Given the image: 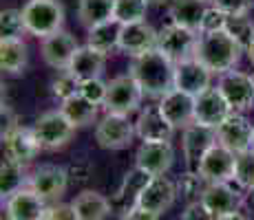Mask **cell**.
Instances as JSON below:
<instances>
[{
  "label": "cell",
  "mask_w": 254,
  "mask_h": 220,
  "mask_svg": "<svg viewBox=\"0 0 254 220\" xmlns=\"http://www.w3.org/2000/svg\"><path fill=\"white\" fill-rule=\"evenodd\" d=\"M228 13H223L221 9L208 7L206 16H203V22H201V33H214V31H226V24H228Z\"/></svg>",
  "instance_id": "ab89813d"
},
{
  "label": "cell",
  "mask_w": 254,
  "mask_h": 220,
  "mask_svg": "<svg viewBox=\"0 0 254 220\" xmlns=\"http://www.w3.org/2000/svg\"><path fill=\"white\" fill-rule=\"evenodd\" d=\"M29 62V53H27V44L20 38L13 40H0V66L4 73L11 75H20L27 68Z\"/></svg>",
  "instance_id": "f1b7e54d"
},
{
  "label": "cell",
  "mask_w": 254,
  "mask_h": 220,
  "mask_svg": "<svg viewBox=\"0 0 254 220\" xmlns=\"http://www.w3.org/2000/svg\"><path fill=\"white\" fill-rule=\"evenodd\" d=\"M210 80H212V71H208L197 57H190V60L175 64V88L192 97L206 92L210 88Z\"/></svg>",
  "instance_id": "2e32d148"
},
{
  "label": "cell",
  "mask_w": 254,
  "mask_h": 220,
  "mask_svg": "<svg viewBox=\"0 0 254 220\" xmlns=\"http://www.w3.org/2000/svg\"><path fill=\"white\" fill-rule=\"evenodd\" d=\"M22 31H24L22 11H18V9H2V13H0V40L20 38Z\"/></svg>",
  "instance_id": "d590c367"
},
{
  "label": "cell",
  "mask_w": 254,
  "mask_h": 220,
  "mask_svg": "<svg viewBox=\"0 0 254 220\" xmlns=\"http://www.w3.org/2000/svg\"><path fill=\"white\" fill-rule=\"evenodd\" d=\"M252 130L254 126L241 112H232L226 121L217 128V141L223 148L232 150L234 154L248 152L252 145Z\"/></svg>",
  "instance_id": "4fadbf2b"
},
{
  "label": "cell",
  "mask_w": 254,
  "mask_h": 220,
  "mask_svg": "<svg viewBox=\"0 0 254 220\" xmlns=\"http://www.w3.org/2000/svg\"><path fill=\"white\" fill-rule=\"evenodd\" d=\"M135 130L137 136L146 143H157V141H170L175 128L168 124V119L162 115L159 106H146L139 112L137 121H135Z\"/></svg>",
  "instance_id": "603a6c76"
},
{
  "label": "cell",
  "mask_w": 254,
  "mask_h": 220,
  "mask_svg": "<svg viewBox=\"0 0 254 220\" xmlns=\"http://www.w3.org/2000/svg\"><path fill=\"white\" fill-rule=\"evenodd\" d=\"M219 220H250V218L243 216L241 212H234V214H230V216H223V218H219Z\"/></svg>",
  "instance_id": "7dc6e473"
},
{
  "label": "cell",
  "mask_w": 254,
  "mask_h": 220,
  "mask_svg": "<svg viewBox=\"0 0 254 220\" xmlns=\"http://www.w3.org/2000/svg\"><path fill=\"white\" fill-rule=\"evenodd\" d=\"M201 203L219 220L223 216H230V214L239 212V207L243 205V196L230 183H210L201 196Z\"/></svg>",
  "instance_id": "44dd1931"
},
{
  "label": "cell",
  "mask_w": 254,
  "mask_h": 220,
  "mask_svg": "<svg viewBox=\"0 0 254 220\" xmlns=\"http://www.w3.org/2000/svg\"><path fill=\"white\" fill-rule=\"evenodd\" d=\"M24 31L36 38H47L56 31H62L64 7L60 0H29L22 7Z\"/></svg>",
  "instance_id": "3957f363"
},
{
  "label": "cell",
  "mask_w": 254,
  "mask_h": 220,
  "mask_svg": "<svg viewBox=\"0 0 254 220\" xmlns=\"http://www.w3.org/2000/svg\"><path fill=\"white\" fill-rule=\"evenodd\" d=\"M177 196H179L177 185L173 180L166 178V176H153L148 180V185L144 187V192L139 194L135 207H141L146 212H153L157 216H162V214H166L175 205V198Z\"/></svg>",
  "instance_id": "7c38bea8"
},
{
  "label": "cell",
  "mask_w": 254,
  "mask_h": 220,
  "mask_svg": "<svg viewBox=\"0 0 254 220\" xmlns=\"http://www.w3.org/2000/svg\"><path fill=\"white\" fill-rule=\"evenodd\" d=\"M2 141H4V156L18 161L20 165H29L40 152L36 136L31 130H24L20 126H9L2 132Z\"/></svg>",
  "instance_id": "e0dca14e"
},
{
  "label": "cell",
  "mask_w": 254,
  "mask_h": 220,
  "mask_svg": "<svg viewBox=\"0 0 254 220\" xmlns=\"http://www.w3.org/2000/svg\"><path fill=\"white\" fill-rule=\"evenodd\" d=\"M157 36L159 31H155L150 24L146 22H130V24H122V33H120V46L124 53H128L130 57L141 55L146 51L157 48Z\"/></svg>",
  "instance_id": "7402d4cb"
},
{
  "label": "cell",
  "mask_w": 254,
  "mask_h": 220,
  "mask_svg": "<svg viewBox=\"0 0 254 220\" xmlns=\"http://www.w3.org/2000/svg\"><path fill=\"white\" fill-rule=\"evenodd\" d=\"M241 44H239L228 31H214V33H199L194 57L201 62L208 71L223 73L232 71L234 64L241 57Z\"/></svg>",
  "instance_id": "7a4b0ae2"
},
{
  "label": "cell",
  "mask_w": 254,
  "mask_h": 220,
  "mask_svg": "<svg viewBox=\"0 0 254 220\" xmlns=\"http://www.w3.org/2000/svg\"><path fill=\"white\" fill-rule=\"evenodd\" d=\"M197 40H199V36L194 31H190V29L170 22V24H166L162 31H159L157 48L164 53V55H168L175 64H177V62H184V60L194 57Z\"/></svg>",
  "instance_id": "52a82bcc"
},
{
  "label": "cell",
  "mask_w": 254,
  "mask_h": 220,
  "mask_svg": "<svg viewBox=\"0 0 254 220\" xmlns=\"http://www.w3.org/2000/svg\"><path fill=\"white\" fill-rule=\"evenodd\" d=\"M24 165H20L18 161L4 156L2 165H0V194L2 198H9L11 194H16L18 189L24 187V183H29L24 178Z\"/></svg>",
  "instance_id": "1f68e13d"
},
{
  "label": "cell",
  "mask_w": 254,
  "mask_h": 220,
  "mask_svg": "<svg viewBox=\"0 0 254 220\" xmlns=\"http://www.w3.org/2000/svg\"><path fill=\"white\" fill-rule=\"evenodd\" d=\"M250 150H254V130H252V145H250Z\"/></svg>",
  "instance_id": "f907efd6"
},
{
  "label": "cell",
  "mask_w": 254,
  "mask_h": 220,
  "mask_svg": "<svg viewBox=\"0 0 254 220\" xmlns=\"http://www.w3.org/2000/svg\"><path fill=\"white\" fill-rule=\"evenodd\" d=\"M122 220H159V216L153 212H146V209H141V207H133L130 212H126L124 216H122Z\"/></svg>",
  "instance_id": "ee69618b"
},
{
  "label": "cell",
  "mask_w": 254,
  "mask_h": 220,
  "mask_svg": "<svg viewBox=\"0 0 254 220\" xmlns=\"http://www.w3.org/2000/svg\"><path fill=\"white\" fill-rule=\"evenodd\" d=\"M232 112H234L232 106L228 104L223 92L219 88H208L206 92H201L197 97V104H194V124L217 130Z\"/></svg>",
  "instance_id": "30bf717a"
},
{
  "label": "cell",
  "mask_w": 254,
  "mask_h": 220,
  "mask_svg": "<svg viewBox=\"0 0 254 220\" xmlns=\"http://www.w3.org/2000/svg\"><path fill=\"white\" fill-rule=\"evenodd\" d=\"M179 220H217V216L210 212L201 200H197V203H188V207L182 212Z\"/></svg>",
  "instance_id": "b9f144b4"
},
{
  "label": "cell",
  "mask_w": 254,
  "mask_h": 220,
  "mask_svg": "<svg viewBox=\"0 0 254 220\" xmlns=\"http://www.w3.org/2000/svg\"><path fill=\"white\" fill-rule=\"evenodd\" d=\"M175 161V150L170 145V141H157V143H141L137 154H135V163L137 168L146 170L153 176H164L173 168Z\"/></svg>",
  "instance_id": "d6986e66"
},
{
  "label": "cell",
  "mask_w": 254,
  "mask_h": 220,
  "mask_svg": "<svg viewBox=\"0 0 254 220\" xmlns=\"http://www.w3.org/2000/svg\"><path fill=\"white\" fill-rule=\"evenodd\" d=\"M206 2H208V0H206Z\"/></svg>",
  "instance_id": "816d5d0a"
},
{
  "label": "cell",
  "mask_w": 254,
  "mask_h": 220,
  "mask_svg": "<svg viewBox=\"0 0 254 220\" xmlns=\"http://www.w3.org/2000/svg\"><path fill=\"white\" fill-rule=\"evenodd\" d=\"M141 86L137 84L133 75H117L115 80L109 82V90H106V99H104V108L106 112H115V115H126L135 112L141 104Z\"/></svg>",
  "instance_id": "5b68a950"
},
{
  "label": "cell",
  "mask_w": 254,
  "mask_h": 220,
  "mask_svg": "<svg viewBox=\"0 0 254 220\" xmlns=\"http://www.w3.org/2000/svg\"><path fill=\"white\" fill-rule=\"evenodd\" d=\"M137 134L135 124H130L126 115L106 112V117L95 126V141L104 150H124L133 143V136Z\"/></svg>",
  "instance_id": "8992f818"
},
{
  "label": "cell",
  "mask_w": 254,
  "mask_h": 220,
  "mask_svg": "<svg viewBox=\"0 0 254 220\" xmlns=\"http://www.w3.org/2000/svg\"><path fill=\"white\" fill-rule=\"evenodd\" d=\"M146 2H148V4H164L166 0H146Z\"/></svg>",
  "instance_id": "681fc988"
},
{
  "label": "cell",
  "mask_w": 254,
  "mask_h": 220,
  "mask_svg": "<svg viewBox=\"0 0 254 220\" xmlns=\"http://www.w3.org/2000/svg\"><path fill=\"white\" fill-rule=\"evenodd\" d=\"M217 141V130L214 128H206V126H199V124H190L188 128H184V156H186V165L188 170L197 172L199 163H201L203 154L212 148Z\"/></svg>",
  "instance_id": "5bb4252c"
},
{
  "label": "cell",
  "mask_w": 254,
  "mask_h": 220,
  "mask_svg": "<svg viewBox=\"0 0 254 220\" xmlns=\"http://www.w3.org/2000/svg\"><path fill=\"white\" fill-rule=\"evenodd\" d=\"M42 60L47 66L56 71H69L73 57H75L80 44L69 31H56L51 36L42 38Z\"/></svg>",
  "instance_id": "8fae6325"
},
{
  "label": "cell",
  "mask_w": 254,
  "mask_h": 220,
  "mask_svg": "<svg viewBox=\"0 0 254 220\" xmlns=\"http://www.w3.org/2000/svg\"><path fill=\"white\" fill-rule=\"evenodd\" d=\"M234 180L239 187L250 189L254 187V150L237 154V170H234Z\"/></svg>",
  "instance_id": "8d00e7d4"
},
{
  "label": "cell",
  "mask_w": 254,
  "mask_h": 220,
  "mask_svg": "<svg viewBox=\"0 0 254 220\" xmlns=\"http://www.w3.org/2000/svg\"><path fill=\"white\" fill-rule=\"evenodd\" d=\"M194 104H197V97L173 88L162 97L157 106L173 128H188L190 124H194Z\"/></svg>",
  "instance_id": "9a60e30c"
},
{
  "label": "cell",
  "mask_w": 254,
  "mask_h": 220,
  "mask_svg": "<svg viewBox=\"0 0 254 220\" xmlns=\"http://www.w3.org/2000/svg\"><path fill=\"white\" fill-rule=\"evenodd\" d=\"M208 185L210 183L199 172L188 170V172H186L182 178L177 180V194L182 198L188 200V203H197V200H201V196H203V192H206Z\"/></svg>",
  "instance_id": "d6a6232c"
},
{
  "label": "cell",
  "mask_w": 254,
  "mask_h": 220,
  "mask_svg": "<svg viewBox=\"0 0 254 220\" xmlns=\"http://www.w3.org/2000/svg\"><path fill=\"white\" fill-rule=\"evenodd\" d=\"M51 88H53V95H56L58 99L64 101V99H69V97L80 92V82L71 75V71H62L60 75L53 80Z\"/></svg>",
  "instance_id": "74e56055"
},
{
  "label": "cell",
  "mask_w": 254,
  "mask_h": 220,
  "mask_svg": "<svg viewBox=\"0 0 254 220\" xmlns=\"http://www.w3.org/2000/svg\"><path fill=\"white\" fill-rule=\"evenodd\" d=\"M248 53H250V60H252V64H254V42H252V46L248 48Z\"/></svg>",
  "instance_id": "c3c4849f"
},
{
  "label": "cell",
  "mask_w": 254,
  "mask_h": 220,
  "mask_svg": "<svg viewBox=\"0 0 254 220\" xmlns=\"http://www.w3.org/2000/svg\"><path fill=\"white\" fill-rule=\"evenodd\" d=\"M206 11H208L206 0H170L168 7L170 20L194 33H201V22Z\"/></svg>",
  "instance_id": "d4e9b609"
},
{
  "label": "cell",
  "mask_w": 254,
  "mask_h": 220,
  "mask_svg": "<svg viewBox=\"0 0 254 220\" xmlns=\"http://www.w3.org/2000/svg\"><path fill=\"white\" fill-rule=\"evenodd\" d=\"M212 4L228 16H248L254 0H212Z\"/></svg>",
  "instance_id": "60d3db41"
},
{
  "label": "cell",
  "mask_w": 254,
  "mask_h": 220,
  "mask_svg": "<svg viewBox=\"0 0 254 220\" xmlns=\"http://www.w3.org/2000/svg\"><path fill=\"white\" fill-rule=\"evenodd\" d=\"M120 33H122V22H117L115 18L109 22H102V24H97V27L89 29L86 46L109 55L113 48L120 46Z\"/></svg>",
  "instance_id": "f546056e"
},
{
  "label": "cell",
  "mask_w": 254,
  "mask_h": 220,
  "mask_svg": "<svg viewBox=\"0 0 254 220\" xmlns=\"http://www.w3.org/2000/svg\"><path fill=\"white\" fill-rule=\"evenodd\" d=\"M128 73L150 97H164L175 88V62L159 48L135 55L130 60Z\"/></svg>",
  "instance_id": "6da1fadb"
},
{
  "label": "cell",
  "mask_w": 254,
  "mask_h": 220,
  "mask_svg": "<svg viewBox=\"0 0 254 220\" xmlns=\"http://www.w3.org/2000/svg\"><path fill=\"white\" fill-rule=\"evenodd\" d=\"M73 209H75L77 220H106L113 212V205L106 196L93 189H84L73 200Z\"/></svg>",
  "instance_id": "4316f807"
},
{
  "label": "cell",
  "mask_w": 254,
  "mask_h": 220,
  "mask_svg": "<svg viewBox=\"0 0 254 220\" xmlns=\"http://www.w3.org/2000/svg\"><path fill=\"white\" fill-rule=\"evenodd\" d=\"M60 110L64 112V117L71 121L73 126H75V128H84V126H91L93 121L97 119V106L93 104V101L86 99V97H82L80 92L62 101Z\"/></svg>",
  "instance_id": "4dcf8cb0"
},
{
  "label": "cell",
  "mask_w": 254,
  "mask_h": 220,
  "mask_svg": "<svg viewBox=\"0 0 254 220\" xmlns=\"http://www.w3.org/2000/svg\"><path fill=\"white\" fill-rule=\"evenodd\" d=\"M219 90L228 99L234 112H246L254 106V77L243 71H228L219 80Z\"/></svg>",
  "instance_id": "ba28073f"
},
{
  "label": "cell",
  "mask_w": 254,
  "mask_h": 220,
  "mask_svg": "<svg viewBox=\"0 0 254 220\" xmlns=\"http://www.w3.org/2000/svg\"><path fill=\"white\" fill-rule=\"evenodd\" d=\"M234 170H237V154L223 148L221 143H214L203 154L197 172L208 183H228V180H234Z\"/></svg>",
  "instance_id": "9c48e42d"
},
{
  "label": "cell",
  "mask_w": 254,
  "mask_h": 220,
  "mask_svg": "<svg viewBox=\"0 0 254 220\" xmlns=\"http://www.w3.org/2000/svg\"><path fill=\"white\" fill-rule=\"evenodd\" d=\"M89 172H91L89 165H73L69 170V174H73L71 178H75V180H86L89 178Z\"/></svg>",
  "instance_id": "f6af8a7d"
},
{
  "label": "cell",
  "mask_w": 254,
  "mask_h": 220,
  "mask_svg": "<svg viewBox=\"0 0 254 220\" xmlns=\"http://www.w3.org/2000/svg\"><path fill=\"white\" fill-rule=\"evenodd\" d=\"M42 220H77L75 216V209H73V205H51V207H47V214Z\"/></svg>",
  "instance_id": "7bdbcfd3"
},
{
  "label": "cell",
  "mask_w": 254,
  "mask_h": 220,
  "mask_svg": "<svg viewBox=\"0 0 254 220\" xmlns=\"http://www.w3.org/2000/svg\"><path fill=\"white\" fill-rule=\"evenodd\" d=\"M153 178V174H148L146 170H141L135 165L130 172H126L124 180H122L120 189L115 192L113 200H111V205H113V209L117 212H130V209L137 205V198L139 194L144 192V187L148 185V180Z\"/></svg>",
  "instance_id": "cb8c5ba5"
},
{
  "label": "cell",
  "mask_w": 254,
  "mask_h": 220,
  "mask_svg": "<svg viewBox=\"0 0 254 220\" xmlns=\"http://www.w3.org/2000/svg\"><path fill=\"white\" fill-rule=\"evenodd\" d=\"M106 90H109V84L97 77V80H86V82H80V95L86 97L89 101H93L95 106H102L106 99Z\"/></svg>",
  "instance_id": "f35d334b"
},
{
  "label": "cell",
  "mask_w": 254,
  "mask_h": 220,
  "mask_svg": "<svg viewBox=\"0 0 254 220\" xmlns=\"http://www.w3.org/2000/svg\"><path fill=\"white\" fill-rule=\"evenodd\" d=\"M69 172L58 165H40L29 178V187L45 200H58L66 192Z\"/></svg>",
  "instance_id": "ac0fdd59"
},
{
  "label": "cell",
  "mask_w": 254,
  "mask_h": 220,
  "mask_svg": "<svg viewBox=\"0 0 254 220\" xmlns=\"http://www.w3.org/2000/svg\"><path fill=\"white\" fill-rule=\"evenodd\" d=\"M113 11L115 0H77V18L86 29L113 20Z\"/></svg>",
  "instance_id": "83f0119b"
},
{
  "label": "cell",
  "mask_w": 254,
  "mask_h": 220,
  "mask_svg": "<svg viewBox=\"0 0 254 220\" xmlns=\"http://www.w3.org/2000/svg\"><path fill=\"white\" fill-rule=\"evenodd\" d=\"M106 66V55L91 46H80L73 57L69 71L77 82H86V80H97L104 73Z\"/></svg>",
  "instance_id": "484cf974"
},
{
  "label": "cell",
  "mask_w": 254,
  "mask_h": 220,
  "mask_svg": "<svg viewBox=\"0 0 254 220\" xmlns=\"http://www.w3.org/2000/svg\"><path fill=\"white\" fill-rule=\"evenodd\" d=\"M146 11H148V2L146 0H115L113 18L122 24L144 22Z\"/></svg>",
  "instance_id": "836d02e7"
},
{
  "label": "cell",
  "mask_w": 254,
  "mask_h": 220,
  "mask_svg": "<svg viewBox=\"0 0 254 220\" xmlns=\"http://www.w3.org/2000/svg\"><path fill=\"white\" fill-rule=\"evenodd\" d=\"M243 205L254 214V187L246 189V194H243Z\"/></svg>",
  "instance_id": "bcb514c9"
},
{
  "label": "cell",
  "mask_w": 254,
  "mask_h": 220,
  "mask_svg": "<svg viewBox=\"0 0 254 220\" xmlns=\"http://www.w3.org/2000/svg\"><path fill=\"white\" fill-rule=\"evenodd\" d=\"M4 207L9 220H42L47 214V200L31 187H22L7 198Z\"/></svg>",
  "instance_id": "ffe728a7"
},
{
  "label": "cell",
  "mask_w": 254,
  "mask_h": 220,
  "mask_svg": "<svg viewBox=\"0 0 254 220\" xmlns=\"http://www.w3.org/2000/svg\"><path fill=\"white\" fill-rule=\"evenodd\" d=\"M226 31L241 44L243 51L252 46L254 42V24L248 20L246 16H230L228 18V24H226Z\"/></svg>",
  "instance_id": "e575fe53"
},
{
  "label": "cell",
  "mask_w": 254,
  "mask_h": 220,
  "mask_svg": "<svg viewBox=\"0 0 254 220\" xmlns=\"http://www.w3.org/2000/svg\"><path fill=\"white\" fill-rule=\"evenodd\" d=\"M31 132L36 136L40 150H60L73 139L75 126L66 119L62 110H51V112H45L33 124Z\"/></svg>",
  "instance_id": "277c9868"
}]
</instances>
